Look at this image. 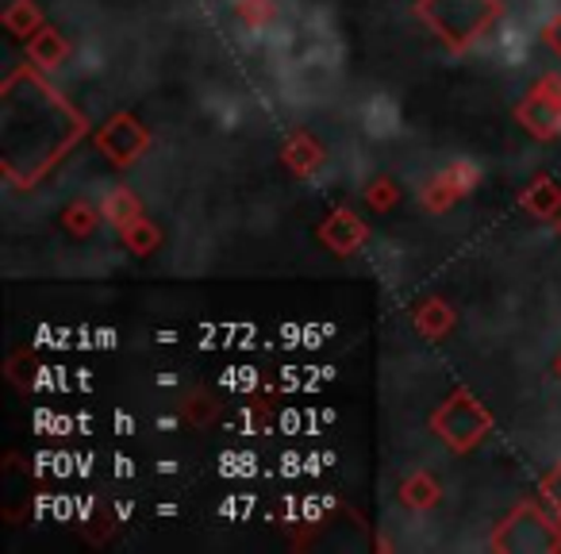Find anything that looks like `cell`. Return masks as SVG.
<instances>
[{
  "label": "cell",
  "mask_w": 561,
  "mask_h": 554,
  "mask_svg": "<svg viewBox=\"0 0 561 554\" xmlns=\"http://www.w3.org/2000/svg\"><path fill=\"white\" fill-rule=\"evenodd\" d=\"M500 16V0H423V20L450 47L477 43Z\"/></svg>",
  "instance_id": "1"
},
{
  "label": "cell",
  "mask_w": 561,
  "mask_h": 554,
  "mask_svg": "<svg viewBox=\"0 0 561 554\" xmlns=\"http://www.w3.org/2000/svg\"><path fill=\"white\" fill-rule=\"evenodd\" d=\"M519 124L535 139H553L561 135V78H542L519 104Z\"/></svg>",
  "instance_id": "2"
},
{
  "label": "cell",
  "mask_w": 561,
  "mask_h": 554,
  "mask_svg": "<svg viewBox=\"0 0 561 554\" xmlns=\"http://www.w3.org/2000/svg\"><path fill=\"white\" fill-rule=\"evenodd\" d=\"M234 16L247 32H270L277 20V0H234Z\"/></svg>",
  "instance_id": "3"
},
{
  "label": "cell",
  "mask_w": 561,
  "mask_h": 554,
  "mask_svg": "<svg viewBox=\"0 0 561 554\" xmlns=\"http://www.w3.org/2000/svg\"><path fill=\"white\" fill-rule=\"evenodd\" d=\"M101 212H104V219H112L116 227H127V224H135L139 219V201H135L127 189H108L104 193V201H101Z\"/></svg>",
  "instance_id": "4"
},
{
  "label": "cell",
  "mask_w": 561,
  "mask_h": 554,
  "mask_svg": "<svg viewBox=\"0 0 561 554\" xmlns=\"http://www.w3.org/2000/svg\"><path fill=\"white\" fill-rule=\"evenodd\" d=\"M542 43L553 50V55L561 58V12H558V16H550V20L542 24Z\"/></svg>",
  "instance_id": "5"
}]
</instances>
